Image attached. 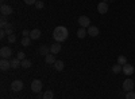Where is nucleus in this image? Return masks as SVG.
Listing matches in <instances>:
<instances>
[{
	"instance_id": "obj_1",
	"label": "nucleus",
	"mask_w": 135,
	"mask_h": 99,
	"mask_svg": "<svg viewBox=\"0 0 135 99\" xmlns=\"http://www.w3.org/2000/svg\"><path fill=\"white\" fill-rule=\"evenodd\" d=\"M69 36V31H68L66 27L64 26H58L55 27L54 31H53V39H55L57 43H61V42H65Z\"/></svg>"
},
{
	"instance_id": "obj_2",
	"label": "nucleus",
	"mask_w": 135,
	"mask_h": 99,
	"mask_svg": "<svg viewBox=\"0 0 135 99\" xmlns=\"http://www.w3.org/2000/svg\"><path fill=\"white\" fill-rule=\"evenodd\" d=\"M23 87H25V84H23V82H22L20 79L14 80L12 83H11V90H12L14 92H20L22 90H23Z\"/></svg>"
},
{
	"instance_id": "obj_3",
	"label": "nucleus",
	"mask_w": 135,
	"mask_h": 99,
	"mask_svg": "<svg viewBox=\"0 0 135 99\" xmlns=\"http://www.w3.org/2000/svg\"><path fill=\"white\" fill-rule=\"evenodd\" d=\"M42 87H43V84H42V82L39 79H34L31 82V91L32 92H41Z\"/></svg>"
},
{
	"instance_id": "obj_4",
	"label": "nucleus",
	"mask_w": 135,
	"mask_h": 99,
	"mask_svg": "<svg viewBox=\"0 0 135 99\" xmlns=\"http://www.w3.org/2000/svg\"><path fill=\"white\" fill-rule=\"evenodd\" d=\"M0 12H2L3 16H8V15H11L14 12V9H12V7L8 5V4H2V5H0Z\"/></svg>"
},
{
	"instance_id": "obj_5",
	"label": "nucleus",
	"mask_w": 135,
	"mask_h": 99,
	"mask_svg": "<svg viewBox=\"0 0 135 99\" xmlns=\"http://www.w3.org/2000/svg\"><path fill=\"white\" fill-rule=\"evenodd\" d=\"M0 56L3 59H9L12 56V50L9 47H2V50H0Z\"/></svg>"
},
{
	"instance_id": "obj_6",
	"label": "nucleus",
	"mask_w": 135,
	"mask_h": 99,
	"mask_svg": "<svg viewBox=\"0 0 135 99\" xmlns=\"http://www.w3.org/2000/svg\"><path fill=\"white\" fill-rule=\"evenodd\" d=\"M134 80L132 79H126L124 82H123V90H124V92H128V91H132L134 90Z\"/></svg>"
},
{
	"instance_id": "obj_7",
	"label": "nucleus",
	"mask_w": 135,
	"mask_h": 99,
	"mask_svg": "<svg viewBox=\"0 0 135 99\" xmlns=\"http://www.w3.org/2000/svg\"><path fill=\"white\" fill-rule=\"evenodd\" d=\"M78 24H80L81 27H84V28H88L89 26H91V19H89L88 16H85V15H83V16L78 18Z\"/></svg>"
},
{
	"instance_id": "obj_8",
	"label": "nucleus",
	"mask_w": 135,
	"mask_h": 99,
	"mask_svg": "<svg viewBox=\"0 0 135 99\" xmlns=\"http://www.w3.org/2000/svg\"><path fill=\"white\" fill-rule=\"evenodd\" d=\"M11 68V60H7V59H3L0 60V70L2 71H8Z\"/></svg>"
},
{
	"instance_id": "obj_9",
	"label": "nucleus",
	"mask_w": 135,
	"mask_h": 99,
	"mask_svg": "<svg viewBox=\"0 0 135 99\" xmlns=\"http://www.w3.org/2000/svg\"><path fill=\"white\" fill-rule=\"evenodd\" d=\"M124 75H127V76H130V75H132L134 74V66L132 64H124L123 66V71H122Z\"/></svg>"
},
{
	"instance_id": "obj_10",
	"label": "nucleus",
	"mask_w": 135,
	"mask_h": 99,
	"mask_svg": "<svg viewBox=\"0 0 135 99\" xmlns=\"http://www.w3.org/2000/svg\"><path fill=\"white\" fill-rule=\"evenodd\" d=\"M97 11H99V14H101V15L107 14V12H108V5H107V3H105V2L99 3V4H97Z\"/></svg>"
},
{
	"instance_id": "obj_11",
	"label": "nucleus",
	"mask_w": 135,
	"mask_h": 99,
	"mask_svg": "<svg viewBox=\"0 0 135 99\" xmlns=\"http://www.w3.org/2000/svg\"><path fill=\"white\" fill-rule=\"evenodd\" d=\"M86 31H88V35H89V36H93V38H95V36L99 35V28H97L96 26H89Z\"/></svg>"
},
{
	"instance_id": "obj_12",
	"label": "nucleus",
	"mask_w": 135,
	"mask_h": 99,
	"mask_svg": "<svg viewBox=\"0 0 135 99\" xmlns=\"http://www.w3.org/2000/svg\"><path fill=\"white\" fill-rule=\"evenodd\" d=\"M30 38L31 39H39L41 38V30H38V28H34V30H31L30 31Z\"/></svg>"
},
{
	"instance_id": "obj_13",
	"label": "nucleus",
	"mask_w": 135,
	"mask_h": 99,
	"mask_svg": "<svg viewBox=\"0 0 135 99\" xmlns=\"http://www.w3.org/2000/svg\"><path fill=\"white\" fill-rule=\"evenodd\" d=\"M60 51H61V43H54V44H51V47H50V52H51L53 55L58 54Z\"/></svg>"
},
{
	"instance_id": "obj_14",
	"label": "nucleus",
	"mask_w": 135,
	"mask_h": 99,
	"mask_svg": "<svg viewBox=\"0 0 135 99\" xmlns=\"http://www.w3.org/2000/svg\"><path fill=\"white\" fill-rule=\"evenodd\" d=\"M45 62H46L47 64H54L55 62H57V59L54 58V55L50 52L49 55H46V56H45Z\"/></svg>"
},
{
	"instance_id": "obj_15",
	"label": "nucleus",
	"mask_w": 135,
	"mask_h": 99,
	"mask_svg": "<svg viewBox=\"0 0 135 99\" xmlns=\"http://www.w3.org/2000/svg\"><path fill=\"white\" fill-rule=\"evenodd\" d=\"M19 66H22V60H19L18 58L11 59V68L16 70V68H19Z\"/></svg>"
},
{
	"instance_id": "obj_16",
	"label": "nucleus",
	"mask_w": 135,
	"mask_h": 99,
	"mask_svg": "<svg viewBox=\"0 0 135 99\" xmlns=\"http://www.w3.org/2000/svg\"><path fill=\"white\" fill-rule=\"evenodd\" d=\"M86 35H88V31H86L84 27L78 28V31H77V36H78V38H80V39H85Z\"/></svg>"
},
{
	"instance_id": "obj_17",
	"label": "nucleus",
	"mask_w": 135,
	"mask_h": 99,
	"mask_svg": "<svg viewBox=\"0 0 135 99\" xmlns=\"http://www.w3.org/2000/svg\"><path fill=\"white\" fill-rule=\"evenodd\" d=\"M64 67H65V64H64L62 60H57V62L54 63V68H55V71H62Z\"/></svg>"
},
{
	"instance_id": "obj_18",
	"label": "nucleus",
	"mask_w": 135,
	"mask_h": 99,
	"mask_svg": "<svg viewBox=\"0 0 135 99\" xmlns=\"http://www.w3.org/2000/svg\"><path fill=\"white\" fill-rule=\"evenodd\" d=\"M39 54L43 55V56H46V55L50 54V48L46 47V46H41V47H39Z\"/></svg>"
},
{
	"instance_id": "obj_19",
	"label": "nucleus",
	"mask_w": 135,
	"mask_h": 99,
	"mask_svg": "<svg viewBox=\"0 0 135 99\" xmlns=\"http://www.w3.org/2000/svg\"><path fill=\"white\" fill-rule=\"evenodd\" d=\"M3 30L6 31L7 36H9V35H12V34H14V28H12V24H9V23H8V24H7V26L3 28Z\"/></svg>"
},
{
	"instance_id": "obj_20",
	"label": "nucleus",
	"mask_w": 135,
	"mask_h": 99,
	"mask_svg": "<svg viewBox=\"0 0 135 99\" xmlns=\"http://www.w3.org/2000/svg\"><path fill=\"white\" fill-rule=\"evenodd\" d=\"M30 43H31V38H30V36H25L23 39L20 40V44L23 46V47H27V46H30Z\"/></svg>"
},
{
	"instance_id": "obj_21",
	"label": "nucleus",
	"mask_w": 135,
	"mask_h": 99,
	"mask_svg": "<svg viewBox=\"0 0 135 99\" xmlns=\"http://www.w3.org/2000/svg\"><path fill=\"white\" fill-rule=\"evenodd\" d=\"M112 71H114V74H119V72H122L123 71V66H120V64H114V67H112Z\"/></svg>"
},
{
	"instance_id": "obj_22",
	"label": "nucleus",
	"mask_w": 135,
	"mask_h": 99,
	"mask_svg": "<svg viewBox=\"0 0 135 99\" xmlns=\"http://www.w3.org/2000/svg\"><path fill=\"white\" fill-rule=\"evenodd\" d=\"M54 98V92L51 90H47L46 92H43V99H53Z\"/></svg>"
},
{
	"instance_id": "obj_23",
	"label": "nucleus",
	"mask_w": 135,
	"mask_h": 99,
	"mask_svg": "<svg viewBox=\"0 0 135 99\" xmlns=\"http://www.w3.org/2000/svg\"><path fill=\"white\" fill-rule=\"evenodd\" d=\"M118 64H120V66L127 64V58H126V56H123V55H120V56L118 58Z\"/></svg>"
},
{
	"instance_id": "obj_24",
	"label": "nucleus",
	"mask_w": 135,
	"mask_h": 99,
	"mask_svg": "<svg viewBox=\"0 0 135 99\" xmlns=\"http://www.w3.org/2000/svg\"><path fill=\"white\" fill-rule=\"evenodd\" d=\"M31 62L30 60H27V59H25V60H22V67H23V68H30L31 67Z\"/></svg>"
},
{
	"instance_id": "obj_25",
	"label": "nucleus",
	"mask_w": 135,
	"mask_h": 99,
	"mask_svg": "<svg viewBox=\"0 0 135 99\" xmlns=\"http://www.w3.org/2000/svg\"><path fill=\"white\" fill-rule=\"evenodd\" d=\"M126 99H135V92H132V91L126 92Z\"/></svg>"
},
{
	"instance_id": "obj_26",
	"label": "nucleus",
	"mask_w": 135,
	"mask_h": 99,
	"mask_svg": "<svg viewBox=\"0 0 135 99\" xmlns=\"http://www.w3.org/2000/svg\"><path fill=\"white\" fill-rule=\"evenodd\" d=\"M7 24H8V23H7V19H6V18H2V19H0V27H2V28H4Z\"/></svg>"
},
{
	"instance_id": "obj_27",
	"label": "nucleus",
	"mask_w": 135,
	"mask_h": 99,
	"mask_svg": "<svg viewBox=\"0 0 135 99\" xmlns=\"http://www.w3.org/2000/svg\"><path fill=\"white\" fill-rule=\"evenodd\" d=\"M18 59H19V60H25V59H26L25 52H22V51H20V52H18Z\"/></svg>"
},
{
	"instance_id": "obj_28",
	"label": "nucleus",
	"mask_w": 135,
	"mask_h": 99,
	"mask_svg": "<svg viewBox=\"0 0 135 99\" xmlns=\"http://www.w3.org/2000/svg\"><path fill=\"white\" fill-rule=\"evenodd\" d=\"M34 5H35L38 9H42V8H43V2H39V0H37V3L34 4Z\"/></svg>"
},
{
	"instance_id": "obj_29",
	"label": "nucleus",
	"mask_w": 135,
	"mask_h": 99,
	"mask_svg": "<svg viewBox=\"0 0 135 99\" xmlns=\"http://www.w3.org/2000/svg\"><path fill=\"white\" fill-rule=\"evenodd\" d=\"M8 42H9V43H15V42H16V36H15L14 34L9 35V36H8Z\"/></svg>"
},
{
	"instance_id": "obj_30",
	"label": "nucleus",
	"mask_w": 135,
	"mask_h": 99,
	"mask_svg": "<svg viewBox=\"0 0 135 99\" xmlns=\"http://www.w3.org/2000/svg\"><path fill=\"white\" fill-rule=\"evenodd\" d=\"M25 3H26L27 5H32V4L37 3V0H25Z\"/></svg>"
},
{
	"instance_id": "obj_31",
	"label": "nucleus",
	"mask_w": 135,
	"mask_h": 99,
	"mask_svg": "<svg viewBox=\"0 0 135 99\" xmlns=\"http://www.w3.org/2000/svg\"><path fill=\"white\" fill-rule=\"evenodd\" d=\"M6 35H7V34H6V31H4V30L2 28V31H0V38H4Z\"/></svg>"
},
{
	"instance_id": "obj_32",
	"label": "nucleus",
	"mask_w": 135,
	"mask_h": 99,
	"mask_svg": "<svg viewBox=\"0 0 135 99\" xmlns=\"http://www.w3.org/2000/svg\"><path fill=\"white\" fill-rule=\"evenodd\" d=\"M28 35H30V31H28V30H25V31H23V38H25V36H28Z\"/></svg>"
},
{
	"instance_id": "obj_33",
	"label": "nucleus",
	"mask_w": 135,
	"mask_h": 99,
	"mask_svg": "<svg viewBox=\"0 0 135 99\" xmlns=\"http://www.w3.org/2000/svg\"><path fill=\"white\" fill-rule=\"evenodd\" d=\"M101 2H105L107 3V2H109V0H101Z\"/></svg>"
},
{
	"instance_id": "obj_34",
	"label": "nucleus",
	"mask_w": 135,
	"mask_h": 99,
	"mask_svg": "<svg viewBox=\"0 0 135 99\" xmlns=\"http://www.w3.org/2000/svg\"><path fill=\"white\" fill-rule=\"evenodd\" d=\"M2 2H4V0H2Z\"/></svg>"
},
{
	"instance_id": "obj_35",
	"label": "nucleus",
	"mask_w": 135,
	"mask_h": 99,
	"mask_svg": "<svg viewBox=\"0 0 135 99\" xmlns=\"http://www.w3.org/2000/svg\"><path fill=\"white\" fill-rule=\"evenodd\" d=\"M39 99H41V98H39ZM42 99H43V98H42Z\"/></svg>"
}]
</instances>
